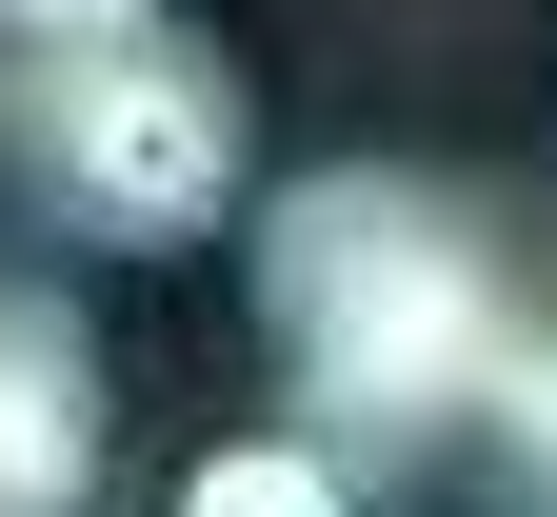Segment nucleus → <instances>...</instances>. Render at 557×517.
Listing matches in <instances>:
<instances>
[{
  "label": "nucleus",
  "mask_w": 557,
  "mask_h": 517,
  "mask_svg": "<svg viewBox=\"0 0 557 517\" xmlns=\"http://www.w3.org/2000/svg\"><path fill=\"white\" fill-rule=\"evenodd\" d=\"M278 418L359 497L557 517V199L458 160H299L239 219Z\"/></svg>",
  "instance_id": "1"
},
{
  "label": "nucleus",
  "mask_w": 557,
  "mask_h": 517,
  "mask_svg": "<svg viewBox=\"0 0 557 517\" xmlns=\"http://www.w3.org/2000/svg\"><path fill=\"white\" fill-rule=\"evenodd\" d=\"M0 199L60 219L81 259H180L259 219V100L199 21H81V40L0 21Z\"/></svg>",
  "instance_id": "2"
},
{
  "label": "nucleus",
  "mask_w": 557,
  "mask_h": 517,
  "mask_svg": "<svg viewBox=\"0 0 557 517\" xmlns=\"http://www.w3.org/2000/svg\"><path fill=\"white\" fill-rule=\"evenodd\" d=\"M120 478V398H100V319L40 259H0V517H100Z\"/></svg>",
  "instance_id": "3"
},
{
  "label": "nucleus",
  "mask_w": 557,
  "mask_h": 517,
  "mask_svg": "<svg viewBox=\"0 0 557 517\" xmlns=\"http://www.w3.org/2000/svg\"><path fill=\"white\" fill-rule=\"evenodd\" d=\"M180 517H379V497L338 478V458H319L299 418H278V438H220V458L180 478Z\"/></svg>",
  "instance_id": "4"
},
{
  "label": "nucleus",
  "mask_w": 557,
  "mask_h": 517,
  "mask_svg": "<svg viewBox=\"0 0 557 517\" xmlns=\"http://www.w3.org/2000/svg\"><path fill=\"white\" fill-rule=\"evenodd\" d=\"M21 40H81V21H199V0H0Z\"/></svg>",
  "instance_id": "5"
}]
</instances>
